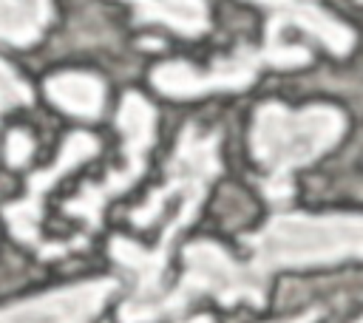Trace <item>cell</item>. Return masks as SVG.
Masks as SVG:
<instances>
[{"mask_svg": "<svg viewBox=\"0 0 363 323\" xmlns=\"http://www.w3.org/2000/svg\"><path fill=\"white\" fill-rule=\"evenodd\" d=\"M318 317V312H303L298 317H286V320H278V323H312Z\"/></svg>", "mask_w": 363, "mask_h": 323, "instance_id": "15", "label": "cell"}, {"mask_svg": "<svg viewBox=\"0 0 363 323\" xmlns=\"http://www.w3.org/2000/svg\"><path fill=\"white\" fill-rule=\"evenodd\" d=\"M213 295L218 303L233 306L238 300H247L252 306L264 303V289L252 280L247 272V264H238L224 246L213 241H196L184 249V275L179 286L167 295H162L142 317V323L162 320L167 314H179L190 300Z\"/></svg>", "mask_w": 363, "mask_h": 323, "instance_id": "5", "label": "cell"}, {"mask_svg": "<svg viewBox=\"0 0 363 323\" xmlns=\"http://www.w3.org/2000/svg\"><path fill=\"white\" fill-rule=\"evenodd\" d=\"M343 133V116L335 108L289 110L284 105H264L252 119V153L264 167V190L272 201H286L292 193V170L309 164L329 150Z\"/></svg>", "mask_w": 363, "mask_h": 323, "instance_id": "3", "label": "cell"}, {"mask_svg": "<svg viewBox=\"0 0 363 323\" xmlns=\"http://www.w3.org/2000/svg\"><path fill=\"white\" fill-rule=\"evenodd\" d=\"M31 153H34V142H31V136H28L26 130H11V136H9V142H6L9 164L20 167V164H26V162H28V156H31Z\"/></svg>", "mask_w": 363, "mask_h": 323, "instance_id": "14", "label": "cell"}, {"mask_svg": "<svg viewBox=\"0 0 363 323\" xmlns=\"http://www.w3.org/2000/svg\"><path fill=\"white\" fill-rule=\"evenodd\" d=\"M286 23V17H272L267 28V45L264 48H241L227 60L213 62L210 68H193L187 62H164L153 71V85L167 96H199L207 91H233L244 88L255 79V74L264 65L275 68H295L309 60V51L301 45H284L278 40V28Z\"/></svg>", "mask_w": 363, "mask_h": 323, "instance_id": "4", "label": "cell"}, {"mask_svg": "<svg viewBox=\"0 0 363 323\" xmlns=\"http://www.w3.org/2000/svg\"><path fill=\"white\" fill-rule=\"evenodd\" d=\"M360 3H363V0H360Z\"/></svg>", "mask_w": 363, "mask_h": 323, "instance_id": "18", "label": "cell"}, {"mask_svg": "<svg viewBox=\"0 0 363 323\" xmlns=\"http://www.w3.org/2000/svg\"><path fill=\"white\" fill-rule=\"evenodd\" d=\"M139 23H162L184 37H196L207 28L204 0H128Z\"/></svg>", "mask_w": 363, "mask_h": 323, "instance_id": "10", "label": "cell"}, {"mask_svg": "<svg viewBox=\"0 0 363 323\" xmlns=\"http://www.w3.org/2000/svg\"><path fill=\"white\" fill-rule=\"evenodd\" d=\"M113 289V280H88L45 292L0 309V323H85L105 306Z\"/></svg>", "mask_w": 363, "mask_h": 323, "instance_id": "8", "label": "cell"}, {"mask_svg": "<svg viewBox=\"0 0 363 323\" xmlns=\"http://www.w3.org/2000/svg\"><path fill=\"white\" fill-rule=\"evenodd\" d=\"M252 280L267 289L275 269L363 258V215H275L247 238Z\"/></svg>", "mask_w": 363, "mask_h": 323, "instance_id": "2", "label": "cell"}, {"mask_svg": "<svg viewBox=\"0 0 363 323\" xmlns=\"http://www.w3.org/2000/svg\"><path fill=\"white\" fill-rule=\"evenodd\" d=\"M45 91H48V99L74 113V116H96L102 102H105V94H102V82L88 76V74H77V71H68V74H57L45 82Z\"/></svg>", "mask_w": 363, "mask_h": 323, "instance_id": "11", "label": "cell"}, {"mask_svg": "<svg viewBox=\"0 0 363 323\" xmlns=\"http://www.w3.org/2000/svg\"><path fill=\"white\" fill-rule=\"evenodd\" d=\"M31 99V91L28 85L0 60V116L17 105H26Z\"/></svg>", "mask_w": 363, "mask_h": 323, "instance_id": "13", "label": "cell"}, {"mask_svg": "<svg viewBox=\"0 0 363 323\" xmlns=\"http://www.w3.org/2000/svg\"><path fill=\"white\" fill-rule=\"evenodd\" d=\"M94 150H96V139H94V136H88V133H71V136L65 139V144H62L57 162H54L51 167H45L43 173L31 176L28 193H26L20 201H14V204H9V207L3 210V215H6V221H9V227H11V232H14L23 244L37 246L40 255H45V258H48V255H60V249L51 246V244H45V241L40 238L43 198H45V193L60 181V176H65L68 170H74L77 164H82L85 159H91Z\"/></svg>", "mask_w": 363, "mask_h": 323, "instance_id": "7", "label": "cell"}, {"mask_svg": "<svg viewBox=\"0 0 363 323\" xmlns=\"http://www.w3.org/2000/svg\"><path fill=\"white\" fill-rule=\"evenodd\" d=\"M218 167H221L218 164V136L201 133L199 128L187 125L179 139L176 156L170 162L164 187L156 190L139 210H133L136 227H153L156 218H162L170 207V215H167L159 244L153 249H142L139 244H133L128 238L111 241L113 261L133 272V295L119 309L122 323H142L145 312L162 298V278H164L170 244L193 221L210 181L218 176Z\"/></svg>", "mask_w": 363, "mask_h": 323, "instance_id": "1", "label": "cell"}, {"mask_svg": "<svg viewBox=\"0 0 363 323\" xmlns=\"http://www.w3.org/2000/svg\"><path fill=\"white\" fill-rule=\"evenodd\" d=\"M255 3L272 8L278 17H286V23H295L303 31L315 34L335 54H346L352 48V42H354V34L346 26H340L335 17L323 14L320 8L309 6V3H301V0H255Z\"/></svg>", "mask_w": 363, "mask_h": 323, "instance_id": "9", "label": "cell"}, {"mask_svg": "<svg viewBox=\"0 0 363 323\" xmlns=\"http://www.w3.org/2000/svg\"><path fill=\"white\" fill-rule=\"evenodd\" d=\"M357 323H363V317H360V320H357Z\"/></svg>", "mask_w": 363, "mask_h": 323, "instance_id": "17", "label": "cell"}, {"mask_svg": "<svg viewBox=\"0 0 363 323\" xmlns=\"http://www.w3.org/2000/svg\"><path fill=\"white\" fill-rule=\"evenodd\" d=\"M119 128L125 139V167L119 173H108L102 184H88L74 201L65 204V212L82 218L88 230L99 227V215L105 204L122 190H128L136 181V176L145 170V156L153 144V108L139 94H125L119 108Z\"/></svg>", "mask_w": 363, "mask_h": 323, "instance_id": "6", "label": "cell"}, {"mask_svg": "<svg viewBox=\"0 0 363 323\" xmlns=\"http://www.w3.org/2000/svg\"><path fill=\"white\" fill-rule=\"evenodd\" d=\"M184 323H213V317H210V314H196V317H190V320H184Z\"/></svg>", "mask_w": 363, "mask_h": 323, "instance_id": "16", "label": "cell"}, {"mask_svg": "<svg viewBox=\"0 0 363 323\" xmlns=\"http://www.w3.org/2000/svg\"><path fill=\"white\" fill-rule=\"evenodd\" d=\"M51 20V0H0V40L11 45L34 42Z\"/></svg>", "mask_w": 363, "mask_h": 323, "instance_id": "12", "label": "cell"}]
</instances>
